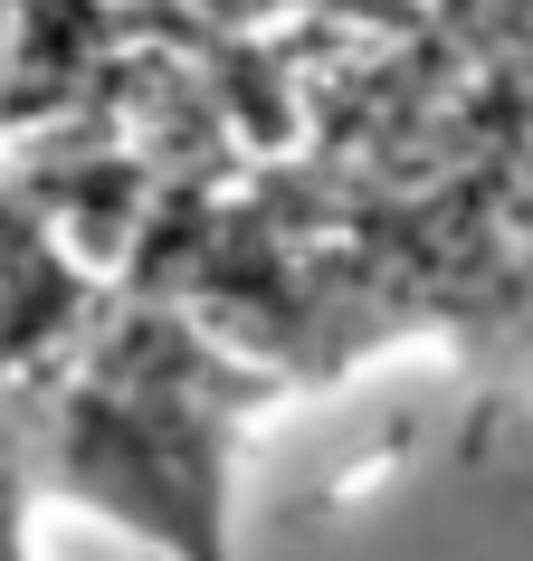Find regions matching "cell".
Here are the masks:
<instances>
[{"label": "cell", "instance_id": "obj_1", "mask_svg": "<svg viewBox=\"0 0 533 561\" xmlns=\"http://www.w3.org/2000/svg\"><path fill=\"white\" fill-rule=\"evenodd\" d=\"M191 20H201V30H276L286 0H191Z\"/></svg>", "mask_w": 533, "mask_h": 561}]
</instances>
